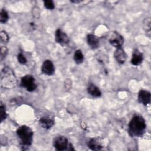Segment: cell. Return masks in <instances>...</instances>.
<instances>
[{
  "instance_id": "6da1fadb",
  "label": "cell",
  "mask_w": 151,
  "mask_h": 151,
  "mask_svg": "<svg viewBox=\"0 0 151 151\" xmlns=\"http://www.w3.org/2000/svg\"><path fill=\"white\" fill-rule=\"evenodd\" d=\"M146 127L145 120L139 115H136L130 121L128 125V133L132 137H139L145 133Z\"/></svg>"
},
{
  "instance_id": "7a4b0ae2",
  "label": "cell",
  "mask_w": 151,
  "mask_h": 151,
  "mask_svg": "<svg viewBox=\"0 0 151 151\" xmlns=\"http://www.w3.org/2000/svg\"><path fill=\"white\" fill-rule=\"evenodd\" d=\"M17 78L13 71L8 67H5L1 73V85L5 88H11L17 84Z\"/></svg>"
},
{
  "instance_id": "3957f363",
  "label": "cell",
  "mask_w": 151,
  "mask_h": 151,
  "mask_svg": "<svg viewBox=\"0 0 151 151\" xmlns=\"http://www.w3.org/2000/svg\"><path fill=\"white\" fill-rule=\"evenodd\" d=\"M16 132L22 147H28L31 145L33 132L29 127L25 125L21 126L18 128Z\"/></svg>"
},
{
  "instance_id": "277c9868",
  "label": "cell",
  "mask_w": 151,
  "mask_h": 151,
  "mask_svg": "<svg viewBox=\"0 0 151 151\" xmlns=\"http://www.w3.org/2000/svg\"><path fill=\"white\" fill-rule=\"evenodd\" d=\"M21 86L29 92L34 91L37 87L35 78L30 74L25 75L22 77L21 80Z\"/></svg>"
},
{
  "instance_id": "5b68a950",
  "label": "cell",
  "mask_w": 151,
  "mask_h": 151,
  "mask_svg": "<svg viewBox=\"0 0 151 151\" xmlns=\"http://www.w3.org/2000/svg\"><path fill=\"white\" fill-rule=\"evenodd\" d=\"M70 143H68L67 138L64 136H58L55 137L53 142V146L57 150H68Z\"/></svg>"
},
{
  "instance_id": "8992f818",
  "label": "cell",
  "mask_w": 151,
  "mask_h": 151,
  "mask_svg": "<svg viewBox=\"0 0 151 151\" xmlns=\"http://www.w3.org/2000/svg\"><path fill=\"white\" fill-rule=\"evenodd\" d=\"M109 41L111 45L117 48L122 47L124 42V39L119 33L114 31L111 34L109 38Z\"/></svg>"
},
{
  "instance_id": "52a82bcc",
  "label": "cell",
  "mask_w": 151,
  "mask_h": 151,
  "mask_svg": "<svg viewBox=\"0 0 151 151\" xmlns=\"http://www.w3.org/2000/svg\"><path fill=\"white\" fill-rule=\"evenodd\" d=\"M41 71L47 76L53 75L55 73V67L53 63L50 60H45L42 64Z\"/></svg>"
},
{
  "instance_id": "ba28073f",
  "label": "cell",
  "mask_w": 151,
  "mask_h": 151,
  "mask_svg": "<svg viewBox=\"0 0 151 151\" xmlns=\"http://www.w3.org/2000/svg\"><path fill=\"white\" fill-rule=\"evenodd\" d=\"M55 40L57 43L61 45L67 44L70 41L69 37L66 34V33H65L60 29L56 30L55 34Z\"/></svg>"
},
{
  "instance_id": "9c48e42d",
  "label": "cell",
  "mask_w": 151,
  "mask_h": 151,
  "mask_svg": "<svg viewBox=\"0 0 151 151\" xmlns=\"http://www.w3.org/2000/svg\"><path fill=\"white\" fill-rule=\"evenodd\" d=\"M138 101L142 104L146 106L150 102V93L147 90H140L138 93Z\"/></svg>"
},
{
  "instance_id": "30bf717a",
  "label": "cell",
  "mask_w": 151,
  "mask_h": 151,
  "mask_svg": "<svg viewBox=\"0 0 151 151\" xmlns=\"http://www.w3.org/2000/svg\"><path fill=\"white\" fill-rule=\"evenodd\" d=\"M114 56L117 62L120 64H124L127 58V55L124 50L122 47L116 48L114 51Z\"/></svg>"
},
{
  "instance_id": "8fae6325",
  "label": "cell",
  "mask_w": 151,
  "mask_h": 151,
  "mask_svg": "<svg viewBox=\"0 0 151 151\" xmlns=\"http://www.w3.org/2000/svg\"><path fill=\"white\" fill-rule=\"evenodd\" d=\"M40 125L45 129H50L54 124V120L53 118L48 116H44L40 119Z\"/></svg>"
},
{
  "instance_id": "7c38bea8",
  "label": "cell",
  "mask_w": 151,
  "mask_h": 151,
  "mask_svg": "<svg viewBox=\"0 0 151 151\" xmlns=\"http://www.w3.org/2000/svg\"><path fill=\"white\" fill-rule=\"evenodd\" d=\"M143 60V54L140 52L137 49H135L133 52L131 63L133 65H140Z\"/></svg>"
},
{
  "instance_id": "4fadbf2b",
  "label": "cell",
  "mask_w": 151,
  "mask_h": 151,
  "mask_svg": "<svg viewBox=\"0 0 151 151\" xmlns=\"http://www.w3.org/2000/svg\"><path fill=\"white\" fill-rule=\"evenodd\" d=\"M87 146L89 149L93 150H99L103 147L100 140L98 138H91L87 142Z\"/></svg>"
},
{
  "instance_id": "5bb4252c",
  "label": "cell",
  "mask_w": 151,
  "mask_h": 151,
  "mask_svg": "<svg viewBox=\"0 0 151 151\" xmlns=\"http://www.w3.org/2000/svg\"><path fill=\"white\" fill-rule=\"evenodd\" d=\"M87 41L88 45L92 49L97 48L99 45V41L98 38L94 34H89L87 36Z\"/></svg>"
},
{
  "instance_id": "9a60e30c",
  "label": "cell",
  "mask_w": 151,
  "mask_h": 151,
  "mask_svg": "<svg viewBox=\"0 0 151 151\" xmlns=\"http://www.w3.org/2000/svg\"><path fill=\"white\" fill-rule=\"evenodd\" d=\"M87 91L89 94L94 97H99L101 95L100 89L94 84H90L87 87Z\"/></svg>"
},
{
  "instance_id": "2e32d148",
  "label": "cell",
  "mask_w": 151,
  "mask_h": 151,
  "mask_svg": "<svg viewBox=\"0 0 151 151\" xmlns=\"http://www.w3.org/2000/svg\"><path fill=\"white\" fill-rule=\"evenodd\" d=\"M74 60L77 64H81L84 61V55L80 50H77L74 54Z\"/></svg>"
},
{
  "instance_id": "e0dca14e",
  "label": "cell",
  "mask_w": 151,
  "mask_h": 151,
  "mask_svg": "<svg viewBox=\"0 0 151 151\" xmlns=\"http://www.w3.org/2000/svg\"><path fill=\"white\" fill-rule=\"evenodd\" d=\"M150 18L147 17L144 19L143 21V28L145 30L146 32L149 34V35L150 34Z\"/></svg>"
},
{
  "instance_id": "ac0fdd59",
  "label": "cell",
  "mask_w": 151,
  "mask_h": 151,
  "mask_svg": "<svg viewBox=\"0 0 151 151\" xmlns=\"http://www.w3.org/2000/svg\"><path fill=\"white\" fill-rule=\"evenodd\" d=\"M9 19V16L8 12L5 10L2 9L0 12V22L1 23H6Z\"/></svg>"
},
{
  "instance_id": "d6986e66",
  "label": "cell",
  "mask_w": 151,
  "mask_h": 151,
  "mask_svg": "<svg viewBox=\"0 0 151 151\" xmlns=\"http://www.w3.org/2000/svg\"><path fill=\"white\" fill-rule=\"evenodd\" d=\"M6 117V112L5 109V106L1 103L0 106V119H1V122H2Z\"/></svg>"
},
{
  "instance_id": "ffe728a7",
  "label": "cell",
  "mask_w": 151,
  "mask_h": 151,
  "mask_svg": "<svg viewBox=\"0 0 151 151\" xmlns=\"http://www.w3.org/2000/svg\"><path fill=\"white\" fill-rule=\"evenodd\" d=\"M0 39H1V42L2 44H6L8 42L9 37L5 31H1L0 32Z\"/></svg>"
},
{
  "instance_id": "44dd1931",
  "label": "cell",
  "mask_w": 151,
  "mask_h": 151,
  "mask_svg": "<svg viewBox=\"0 0 151 151\" xmlns=\"http://www.w3.org/2000/svg\"><path fill=\"white\" fill-rule=\"evenodd\" d=\"M44 5L46 9L52 10L55 8L54 2L51 0H46L44 1Z\"/></svg>"
},
{
  "instance_id": "7402d4cb",
  "label": "cell",
  "mask_w": 151,
  "mask_h": 151,
  "mask_svg": "<svg viewBox=\"0 0 151 151\" xmlns=\"http://www.w3.org/2000/svg\"><path fill=\"white\" fill-rule=\"evenodd\" d=\"M17 60L21 64H25L27 62V58L22 53H19L17 55Z\"/></svg>"
},
{
  "instance_id": "603a6c76",
  "label": "cell",
  "mask_w": 151,
  "mask_h": 151,
  "mask_svg": "<svg viewBox=\"0 0 151 151\" xmlns=\"http://www.w3.org/2000/svg\"><path fill=\"white\" fill-rule=\"evenodd\" d=\"M8 53V49L6 47H1L0 50V56H1V60L2 61L6 55Z\"/></svg>"
},
{
  "instance_id": "cb8c5ba5",
  "label": "cell",
  "mask_w": 151,
  "mask_h": 151,
  "mask_svg": "<svg viewBox=\"0 0 151 151\" xmlns=\"http://www.w3.org/2000/svg\"><path fill=\"white\" fill-rule=\"evenodd\" d=\"M71 2H73V3H79V2H81V1H71Z\"/></svg>"
}]
</instances>
